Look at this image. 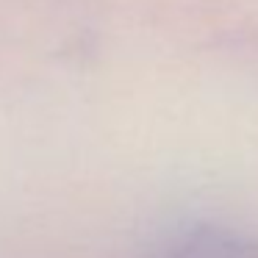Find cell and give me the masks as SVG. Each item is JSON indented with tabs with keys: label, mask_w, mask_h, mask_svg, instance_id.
<instances>
[{
	"label": "cell",
	"mask_w": 258,
	"mask_h": 258,
	"mask_svg": "<svg viewBox=\"0 0 258 258\" xmlns=\"http://www.w3.org/2000/svg\"><path fill=\"white\" fill-rule=\"evenodd\" d=\"M167 258H258V247L222 230H200L172 247Z\"/></svg>",
	"instance_id": "1"
}]
</instances>
